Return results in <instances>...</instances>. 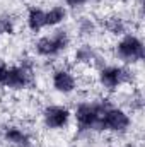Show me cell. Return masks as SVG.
Instances as JSON below:
<instances>
[{
    "instance_id": "5",
    "label": "cell",
    "mask_w": 145,
    "mask_h": 147,
    "mask_svg": "<svg viewBox=\"0 0 145 147\" xmlns=\"http://www.w3.org/2000/svg\"><path fill=\"white\" fill-rule=\"evenodd\" d=\"M68 120H70V111L65 106L51 105V106H46L43 111V121L48 128H53V130L63 128V127H67Z\"/></svg>"
},
{
    "instance_id": "6",
    "label": "cell",
    "mask_w": 145,
    "mask_h": 147,
    "mask_svg": "<svg viewBox=\"0 0 145 147\" xmlns=\"http://www.w3.org/2000/svg\"><path fill=\"white\" fill-rule=\"evenodd\" d=\"M126 74L128 72L123 67H118V65L103 67L99 72V84L108 91H114L126 80Z\"/></svg>"
},
{
    "instance_id": "7",
    "label": "cell",
    "mask_w": 145,
    "mask_h": 147,
    "mask_svg": "<svg viewBox=\"0 0 145 147\" xmlns=\"http://www.w3.org/2000/svg\"><path fill=\"white\" fill-rule=\"evenodd\" d=\"M28 84H29V72L24 67H21V65L9 67L7 77L3 80L5 87H9V89H24Z\"/></svg>"
},
{
    "instance_id": "13",
    "label": "cell",
    "mask_w": 145,
    "mask_h": 147,
    "mask_svg": "<svg viewBox=\"0 0 145 147\" xmlns=\"http://www.w3.org/2000/svg\"><path fill=\"white\" fill-rule=\"evenodd\" d=\"M7 72H9V65L0 58V86H3V80L7 77Z\"/></svg>"
},
{
    "instance_id": "10",
    "label": "cell",
    "mask_w": 145,
    "mask_h": 147,
    "mask_svg": "<svg viewBox=\"0 0 145 147\" xmlns=\"http://www.w3.org/2000/svg\"><path fill=\"white\" fill-rule=\"evenodd\" d=\"M3 137H5V140H7L10 146H14V147H31V139H29V135H28L24 130L17 128V127H9V128H5Z\"/></svg>"
},
{
    "instance_id": "3",
    "label": "cell",
    "mask_w": 145,
    "mask_h": 147,
    "mask_svg": "<svg viewBox=\"0 0 145 147\" xmlns=\"http://www.w3.org/2000/svg\"><path fill=\"white\" fill-rule=\"evenodd\" d=\"M116 55L128 63H135L138 60H142L145 55L144 43L140 38H137L135 34H126L119 39V43L116 45Z\"/></svg>"
},
{
    "instance_id": "8",
    "label": "cell",
    "mask_w": 145,
    "mask_h": 147,
    "mask_svg": "<svg viewBox=\"0 0 145 147\" xmlns=\"http://www.w3.org/2000/svg\"><path fill=\"white\" fill-rule=\"evenodd\" d=\"M53 87L62 92V94H70L77 87V80L73 77V74L67 69H58L53 74Z\"/></svg>"
},
{
    "instance_id": "4",
    "label": "cell",
    "mask_w": 145,
    "mask_h": 147,
    "mask_svg": "<svg viewBox=\"0 0 145 147\" xmlns=\"http://www.w3.org/2000/svg\"><path fill=\"white\" fill-rule=\"evenodd\" d=\"M130 127V116L126 111L121 108H113L106 106L101 116L99 130H108V132H125Z\"/></svg>"
},
{
    "instance_id": "14",
    "label": "cell",
    "mask_w": 145,
    "mask_h": 147,
    "mask_svg": "<svg viewBox=\"0 0 145 147\" xmlns=\"http://www.w3.org/2000/svg\"><path fill=\"white\" fill-rule=\"evenodd\" d=\"M68 7H80V5H85L89 0H65Z\"/></svg>"
},
{
    "instance_id": "12",
    "label": "cell",
    "mask_w": 145,
    "mask_h": 147,
    "mask_svg": "<svg viewBox=\"0 0 145 147\" xmlns=\"http://www.w3.org/2000/svg\"><path fill=\"white\" fill-rule=\"evenodd\" d=\"M12 19L10 17H0V34H5V33H12Z\"/></svg>"
},
{
    "instance_id": "9",
    "label": "cell",
    "mask_w": 145,
    "mask_h": 147,
    "mask_svg": "<svg viewBox=\"0 0 145 147\" xmlns=\"http://www.w3.org/2000/svg\"><path fill=\"white\" fill-rule=\"evenodd\" d=\"M26 22L33 33H39L41 29L46 28V10H43L39 7H29Z\"/></svg>"
},
{
    "instance_id": "1",
    "label": "cell",
    "mask_w": 145,
    "mask_h": 147,
    "mask_svg": "<svg viewBox=\"0 0 145 147\" xmlns=\"http://www.w3.org/2000/svg\"><path fill=\"white\" fill-rule=\"evenodd\" d=\"M70 43L68 33L63 29H58L48 36H43L36 41V53L41 57H56L58 53H62Z\"/></svg>"
},
{
    "instance_id": "2",
    "label": "cell",
    "mask_w": 145,
    "mask_h": 147,
    "mask_svg": "<svg viewBox=\"0 0 145 147\" xmlns=\"http://www.w3.org/2000/svg\"><path fill=\"white\" fill-rule=\"evenodd\" d=\"M108 105L101 103V105H94V103H82L77 106L75 110V120L77 125L82 130H92L97 128L99 130V123H101V116L103 111Z\"/></svg>"
},
{
    "instance_id": "11",
    "label": "cell",
    "mask_w": 145,
    "mask_h": 147,
    "mask_svg": "<svg viewBox=\"0 0 145 147\" xmlns=\"http://www.w3.org/2000/svg\"><path fill=\"white\" fill-rule=\"evenodd\" d=\"M67 19V9L62 7V5H55L51 7L50 10H46V28H53V26H58L60 22H63Z\"/></svg>"
}]
</instances>
